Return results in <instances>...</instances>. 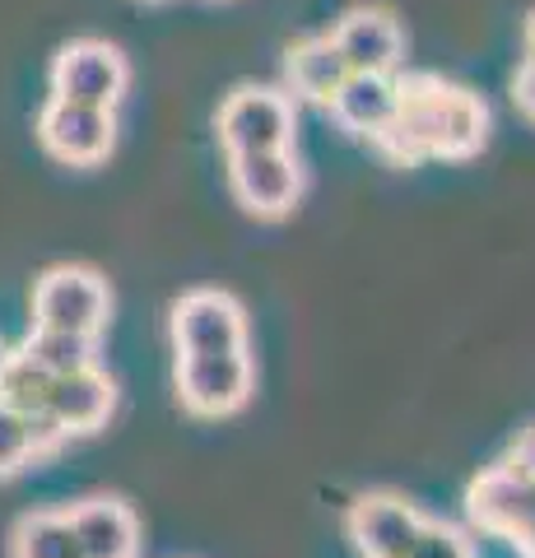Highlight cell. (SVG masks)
Wrapping results in <instances>:
<instances>
[{
	"instance_id": "cell-3",
	"label": "cell",
	"mask_w": 535,
	"mask_h": 558,
	"mask_svg": "<svg viewBox=\"0 0 535 558\" xmlns=\"http://www.w3.org/2000/svg\"><path fill=\"white\" fill-rule=\"evenodd\" d=\"M108 312L112 293L102 284V275L89 266H57L33 284V326L98 336L108 326Z\"/></svg>"
},
{
	"instance_id": "cell-23",
	"label": "cell",
	"mask_w": 535,
	"mask_h": 558,
	"mask_svg": "<svg viewBox=\"0 0 535 558\" xmlns=\"http://www.w3.org/2000/svg\"><path fill=\"white\" fill-rule=\"evenodd\" d=\"M526 61H535V10H531V20H526Z\"/></svg>"
},
{
	"instance_id": "cell-11",
	"label": "cell",
	"mask_w": 535,
	"mask_h": 558,
	"mask_svg": "<svg viewBox=\"0 0 535 558\" xmlns=\"http://www.w3.org/2000/svg\"><path fill=\"white\" fill-rule=\"evenodd\" d=\"M331 43L350 70H377V75H396L405 57V33L396 24L391 10L358 5L331 28Z\"/></svg>"
},
{
	"instance_id": "cell-16",
	"label": "cell",
	"mask_w": 535,
	"mask_h": 558,
	"mask_svg": "<svg viewBox=\"0 0 535 558\" xmlns=\"http://www.w3.org/2000/svg\"><path fill=\"white\" fill-rule=\"evenodd\" d=\"M20 349L51 377H65V373H80V368H94L98 363V336H84V330L33 326Z\"/></svg>"
},
{
	"instance_id": "cell-6",
	"label": "cell",
	"mask_w": 535,
	"mask_h": 558,
	"mask_svg": "<svg viewBox=\"0 0 535 558\" xmlns=\"http://www.w3.org/2000/svg\"><path fill=\"white\" fill-rule=\"evenodd\" d=\"M172 344L178 354H223V349H247V312L223 289H196L172 303Z\"/></svg>"
},
{
	"instance_id": "cell-13",
	"label": "cell",
	"mask_w": 535,
	"mask_h": 558,
	"mask_svg": "<svg viewBox=\"0 0 535 558\" xmlns=\"http://www.w3.org/2000/svg\"><path fill=\"white\" fill-rule=\"evenodd\" d=\"M112 405H117V387H112V377L94 363V368L51 377V391H47L42 410L57 418L65 433H94V428L108 424Z\"/></svg>"
},
{
	"instance_id": "cell-24",
	"label": "cell",
	"mask_w": 535,
	"mask_h": 558,
	"mask_svg": "<svg viewBox=\"0 0 535 558\" xmlns=\"http://www.w3.org/2000/svg\"><path fill=\"white\" fill-rule=\"evenodd\" d=\"M5 354H10V349H5V344H0V363H5Z\"/></svg>"
},
{
	"instance_id": "cell-9",
	"label": "cell",
	"mask_w": 535,
	"mask_h": 558,
	"mask_svg": "<svg viewBox=\"0 0 535 558\" xmlns=\"http://www.w3.org/2000/svg\"><path fill=\"white\" fill-rule=\"evenodd\" d=\"M465 512H471L479 531L512 539L516 531H526V521L535 517V475L516 461L485 470V475L471 484V494H465Z\"/></svg>"
},
{
	"instance_id": "cell-8",
	"label": "cell",
	"mask_w": 535,
	"mask_h": 558,
	"mask_svg": "<svg viewBox=\"0 0 535 558\" xmlns=\"http://www.w3.org/2000/svg\"><path fill=\"white\" fill-rule=\"evenodd\" d=\"M229 186L238 205L256 219H284L303 196V168L289 149L229 154Z\"/></svg>"
},
{
	"instance_id": "cell-7",
	"label": "cell",
	"mask_w": 535,
	"mask_h": 558,
	"mask_svg": "<svg viewBox=\"0 0 535 558\" xmlns=\"http://www.w3.org/2000/svg\"><path fill=\"white\" fill-rule=\"evenodd\" d=\"M38 140L51 159L71 163V168H94L112 154L117 140V117L112 108H89V102L71 98H47V108L38 117Z\"/></svg>"
},
{
	"instance_id": "cell-12",
	"label": "cell",
	"mask_w": 535,
	"mask_h": 558,
	"mask_svg": "<svg viewBox=\"0 0 535 558\" xmlns=\"http://www.w3.org/2000/svg\"><path fill=\"white\" fill-rule=\"evenodd\" d=\"M336 112V121L354 135L377 140L387 126L396 108H401V75H377V70H350L344 84L336 89V98L326 102Z\"/></svg>"
},
{
	"instance_id": "cell-1",
	"label": "cell",
	"mask_w": 535,
	"mask_h": 558,
	"mask_svg": "<svg viewBox=\"0 0 535 558\" xmlns=\"http://www.w3.org/2000/svg\"><path fill=\"white\" fill-rule=\"evenodd\" d=\"M489 140V108L479 94L438 75H401V108L377 135L391 159H471Z\"/></svg>"
},
{
	"instance_id": "cell-2",
	"label": "cell",
	"mask_w": 535,
	"mask_h": 558,
	"mask_svg": "<svg viewBox=\"0 0 535 558\" xmlns=\"http://www.w3.org/2000/svg\"><path fill=\"white\" fill-rule=\"evenodd\" d=\"M182 410L200 418H223L247 405L252 396V359L247 349H223V354H178L172 368Z\"/></svg>"
},
{
	"instance_id": "cell-10",
	"label": "cell",
	"mask_w": 535,
	"mask_h": 558,
	"mask_svg": "<svg viewBox=\"0 0 535 558\" xmlns=\"http://www.w3.org/2000/svg\"><path fill=\"white\" fill-rule=\"evenodd\" d=\"M420 526L424 517L396 494H364L344 512V531L364 558H405Z\"/></svg>"
},
{
	"instance_id": "cell-21",
	"label": "cell",
	"mask_w": 535,
	"mask_h": 558,
	"mask_svg": "<svg viewBox=\"0 0 535 558\" xmlns=\"http://www.w3.org/2000/svg\"><path fill=\"white\" fill-rule=\"evenodd\" d=\"M512 102H516V112L535 121V61H522V70H516V80H512Z\"/></svg>"
},
{
	"instance_id": "cell-22",
	"label": "cell",
	"mask_w": 535,
	"mask_h": 558,
	"mask_svg": "<svg viewBox=\"0 0 535 558\" xmlns=\"http://www.w3.org/2000/svg\"><path fill=\"white\" fill-rule=\"evenodd\" d=\"M512 545H516V549H522L526 558H535V517L526 521V531H516V535H512Z\"/></svg>"
},
{
	"instance_id": "cell-18",
	"label": "cell",
	"mask_w": 535,
	"mask_h": 558,
	"mask_svg": "<svg viewBox=\"0 0 535 558\" xmlns=\"http://www.w3.org/2000/svg\"><path fill=\"white\" fill-rule=\"evenodd\" d=\"M47 391H51V373H42L24 349H10L5 363H0V405L33 414L47 405Z\"/></svg>"
},
{
	"instance_id": "cell-17",
	"label": "cell",
	"mask_w": 535,
	"mask_h": 558,
	"mask_svg": "<svg viewBox=\"0 0 535 558\" xmlns=\"http://www.w3.org/2000/svg\"><path fill=\"white\" fill-rule=\"evenodd\" d=\"M14 558H84L80 535L65 512H28L10 535Z\"/></svg>"
},
{
	"instance_id": "cell-4",
	"label": "cell",
	"mask_w": 535,
	"mask_h": 558,
	"mask_svg": "<svg viewBox=\"0 0 535 558\" xmlns=\"http://www.w3.org/2000/svg\"><path fill=\"white\" fill-rule=\"evenodd\" d=\"M126 57L112 43L98 38H75L57 51L51 61V98L89 102V108H117L126 94Z\"/></svg>"
},
{
	"instance_id": "cell-5",
	"label": "cell",
	"mask_w": 535,
	"mask_h": 558,
	"mask_svg": "<svg viewBox=\"0 0 535 558\" xmlns=\"http://www.w3.org/2000/svg\"><path fill=\"white\" fill-rule=\"evenodd\" d=\"M219 145L229 154H256V149H289L293 140V102L280 89H256L243 84L223 98L215 117Z\"/></svg>"
},
{
	"instance_id": "cell-20",
	"label": "cell",
	"mask_w": 535,
	"mask_h": 558,
	"mask_svg": "<svg viewBox=\"0 0 535 558\" xmlns=\"http://www.w3.org/2000/svg\"><path fill=\"white\" fill-rule=\"evenodd\" d=\"M405 558H471V545L461 539V531L442 526V521H424Z\"/></svg>"
},
{
	"instance_id": "cell-14",
	"label": "cell",
	"mask_w": 535,
	"mask_h": 558,
	"mask_svg": "<svg viewBox=\"0 0 535 558\" xmlns=\"http://www.w3.org/2000/svg\"><path fill=\"white\" fill-rule=\"evenodd\" d=\"M71 526L80 535L84 558H135L141 554V521L122 498H84L75 502Z\"/></svg>"
},
{
	"instance_id": "cell-15",
	"label": "cell",
	"mask_w": 535,
	"mask_h": 558,
	"mask_svg": "<svg viewBox=\"0 0 535 558\" xmlns=\"http://www.w3.org/2000/svg\"><path fill=\"white\" fill-rule=\"evenodd\" d=\"M284 75H289V89L307 98V102H331L336 89L344 84V75H350V65H344V57L336 51L331 38H303L289 47L284 57Z\"/></svg>"
},
{
	"instance_id": "cell-19",
	"label": "cell",
	"mask_w": 535,
	"mask_h": 558,
	"mask_svg": "<svg viewBox=\"0 0 535 558\" xmlns=\"http://www.w3.org/2000/svg\"><path fill=\"white\" fill-rule=\"evenodd\" d=\"M28 461H38V447H33V433H28V414L0 405V480L20 475Z\"/></svg>"
}]
</instances>
